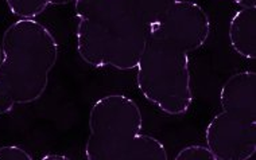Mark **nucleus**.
Segmentation results:
<instances>
[{"label": "nucleus", "instance_id": "f257e3e1", "mask_svg": "<svg viewBox=\"0 0 256 160\" xmlns=\"http://www.w3.org/2000/svg\"><path fill=\"white\" fill-rule=\"evenodd\" d=\"M77 51L86 65L131 70L148 30L128 0H76Z\"/></svg>", "mask_w": 256, "mask_h": 160}, {"label": "nucleus", "instance_id": "f03ea898", "mask_svg": "<svg viewBox=\"0 0 256 160\" xmlns=\"http://www.w3.org/2000/svg\"><path fill=\"white\" fill-rule=\"evenodd\" d=\"M0 62V116L15 105L36 103L48 89L58 59V42L34 19H19L3 34Z\"/></svg>", "mask_w": 256, "mask_h": 160}, {"label": "nucleus", "instance_id": "7ed1b4c3", "mask_svg": "<svg viewBox=\"0 0 256 160\" xmlns=\"http://www.w3.org/2000/svg\"><path fill=\"white\" fill-rule=\"evenodd\" d=\"M143 117L138 104L124 94L98 98L89 112L88 160H168L164 144L142 132Z\"/></svg>", "mask_w": 256, "mask_h": 160}, {"label": "nucleus", "instance_id": "20e7f679", "mask_svg": "<svg viewBox=\"0 0 256 160\" xmlns=\"http://www.w3.org/2000/svg\"><path fill=\"white\" fill-rule=\"evenodd\" d=\"M222 111L205 131L206 147L214 160H248L256 151V73L240 71L224 82Z\"/></svg>", "mask_w": 256, "mask_h": 160}, {"label": "nucleus", "instance_id": "39448f33", "mask_svg": "<svg viewBox=\"0 0 256 160\" xmlns=\"http://www.w3.org/2000/svg\"><path fill=\"white\" fill-rule=\"evenodd\" d=\"M138 89L147 101L170 116L185 115L193 104L189 53L147 35L136 65Z\"/></svg>", "mask_w": 256, "mask_h": 160}, {"label": "nucleus", "instance_id": "423d86ee", "mask_svg": "<svg viewBox=\"0 0 256 160\" xmlns=\"http://www.w3.org/2000/svg\"><path fill=\"white\" fill-rule=\"evenodd\" d=\"M210 20L206 11L189 0H177L160 22L148 30V35L172 43L186 53H193L206 43Z\"/></svg>", "mask_w": 256, "mask_h": 160}, {"label": "nucleus", "instance_id": "0eeeda50", "mask_svg": "<svg viewBox=\"0 0 256 160\" xmlns=\"http://www.w3.org/2000/svg\"><path fill=\"white\" fill-rule=\"evenodd\" d=\"M232 49L247 59L256 58V7H243L230 23Z\"/></svg>", "mask_w": 256, "mask_h": 160}, {"label": "nucleus", "instance_id": "6e6552de", "mask_svg": "<svg viewBox=\"0 0 256 160\" xmlns=\"http://www.w3.org/2000/svg\"><path fill=\"white\" fill-rule=\"evenodd\" d=\"M177 0H128L147 26V30L160 22Z\"/></svg>", "mask_w": 256, "mask_h": 160}, {"label": "nucleus", "instance_id": "1a4fd4ad", "mask_svg": "<svg viewBox=\"0 0 256 160\" xmlns=\"http://www.w3.org/2000/svg\"><path fill=\"white\" fill-rule=\"evenodd\" d=\"M76 0H6L10 12L19 19H34L49 5H65Z\"/></svg>", "mask_w": 256, "mask_h": 160}, {"label": "nucleus", "instance_id": "9d476101", "mask_svg": "<svg viewBox=\"0 0 256 160\" xmlns=\"http://www.w3.org/2000/svg\"><path fill=\"white\" fill-rule=\"evenodd\" d=\"M177 160H214V156L210 150L205 146H188L182 148L176 156Z\"/></svg>", "mask_w": 256, "mask_h": 160}, {"label": "nucleus", "instance_id": "9b49d317", "mask_svg": "<svg viewBox=\"0 0 256 160\" xmlns=\"http://www.w3.org/2000/svg\"><path fill=\"white\" fill-rule=\"evenodd\" d=\"M32 156L16 146H3L0 147V160H31Z\"/></svg>", "mask_w": 256, "mask_h": 160}, {"label": "nucleus", "instance_id": "f8f14e48", "mask_svg": "<svg viewBox=\"0 0 256 160\" xmlns=\"http://www.w3.org/2000/svg\"><path fill=\"white\" fill-rule=\"evenodd\" d=\"M234 1L242 7H256V0H234Z\"/></svg>", "mask_w": 256, "mask_h": 160}, {"label": "nucleus", "instance_id": "ddd939ff", "mask_svg": "<svg viewBox=\"0 0 256 160\" xmlns=\"http://www.w3.org/2000/svg\"><path fill=\"white\" fill-rule=\"evenodd\" d=\"M70 158L66 155H46L42 156V160H69Z\"/></svg>", "mask_w": 256, "mask_h": 160}, {"label": "nucleus", "instance_id": "4468645a", "mask_svg": "<svg viewBox=\"0 0 256 160\" xmlns=\"http://www.w3.org/2000/svg\"><path fill=\"white\" fill-rule=\"evenodd\" d=\"M2 58H3V46L0 43V62H2Z\"/></svg>", "mask_w": 256, "mask_h": 160}]
</instances>
